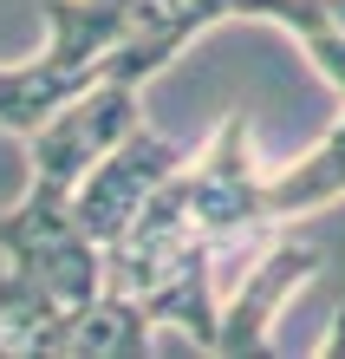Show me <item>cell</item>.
<instances>
[{
	"label": "cell",
	"mask_w": 345,
	"mask_h": 359,
	"mask_svg": "<svg viewBox=\"0 0 345 359\" xmlns=\"http://www.w3.org/2000/svg\"><path fill=\"white\" fill-rule=\"evenodd\" d=\"M46 53L27 66H0V131L33 137L52 111L104 86L131 39L169 27L150 0H46Z\"/></svg>",
	"instance_id": "cell-1"
},
{
	"label": "cell",
	"mask_w": 345,
	"mask_h": 359,
	"mask_svg": "<svg viewBox=\"0 0 345 359\" xmlns=\"http://www.w3.org/2000/svg\"><path fill=\"white\" fill-rule=\"evenodd\" d=\"M143 86L131 79H104L85 98H72L66 111H52L39 131L27 137V163H33V183H27V203L39 209H72L78 183L92 177L98 157H111L131 131H143Z\"/></svg>",
	"instance_id": "cell-2"
},
{
	"label": "cell",
	"mask_w": 345,
	"mask_h": 359,
	"mask_svg": "<svg viewBox=\"0 0 345 359\" xmlns=\"http://www.w3.org/2000/svg\"><path fill=\"white\" fill-rule=\"evenodd\" d=\"M183 170V151L169 137H157V131H131L118 144L111 157H98L92 163V177L78 183V196H72V209H78V222L92 229V236L111 248V242H124L131 236V222L150 209V196Z\"/></svg>",
	"instance_id": "cell-3"
},
{
	"label": "cell",
	"mask_w": 345,
	"mask_h": 359,
	"mask_svg": "<svg viewBox=\"0 0 345 359\" xmlns=\"http://www.w3.org/2000/svg\"><path fill=\"white\" fill-rule=\"evenodd\" d=\"M261 163H254L248 118H222L202 157H189V196H196V229L202 236H248L261 229Z\"/></svg>",
	"instance_id": "cell-4"
},
{
	"label": "cell",
	"mask_w": 345,
	"mask_h": 359,
	"mask_svg": "<svg viewBox=\"0 0 345 359\" xmlns=\"http://www.w3.org/2000/svg\"><path fill=\"white\" fill-rule=\"evenodd\" d=\"M313 274H319V248H307V242L267 248V255L248 268V281L234 287V301L222 313V346H215V353H254V346H267L280 307H287Z\"/></svg>",
	"instance_id": "cell-5"
},
{
	"label": "cell",
	"mask_w": 345,
	"mask_h": 359,
	"mask_svg": "<svg viewBox=\"0 0 345 359\" xmlns=\"http://www.w3.org/2000/svg\"><path fill=\"white\" fill-rule=\"evenodd\" d=\"M137 301L150 307V320L183 333L189 346L215 353L222 346V301H215V236H196L183 248L176 262H169L157 281H150Z\"/></svg>",
	"instance_id": "cell-6"
},
{
	"label": "cell",
	"mask_w": 345,
	"mask_h": 359,
	"mask_svg": "<svg viewBox=\"0 0 345 359\" xmlns=\"http://www.w3.org/2000/svg\"><path fill=\"white\" fill-rule=\"evenodd\" d=\"M345 196V111L307 157H293L287 170L261 177V222H287V216H313Z\"/></svg>",
	"instance_id": "cell-7"
},
{
	"label": "cell",
	"mask_w": 345,
	"mask_h": 359,
	"mask_svg": "<svg viewBox=\"0 0 345 359\" xmlns=\"http://www.w3.org/2000/svg\"><path fill=\"white\" fill-rule=\"evenodd\" d=\"M234 20H274L293 33L307 66L345 92V0H234Z\"/></svg>",
	"instance_id": "cell-8"
},
{
	"label": "cell",
	"mask_w": 345,
	"mask_h": 359,
	"mask_svg": "<svg viewBox=\"0 0 345 359\" xmlns=\"http://www.w3.org/2000/svg\"><path fill=\"white\" fill-rule=\"evenodd\" d=\"M150 333H157V320H150V307L137 301V294L104 287L98 301L66 327V346H59V353H92V359H111V353H150Z\"/></svg>",
	"instance_id": "cell-9"
},
{
	"label": "cell",
	"mask_w": 345,
	"mask_h": 359,
	"mask_svg": "<svg viewBox=\"0 0 345 359\" xmlns=\"http://www.w3.org/2000/svg\"><path fill=\"white\" fill-rule=\"evenodd\" d=\"M150 7H157L169 27H176V39L189 46L202 27H215V20H228V13H234V0H150Z\"/></svg>",
	"instance_id": "cell-10"
},
{
	"label": "cell",
	"mask_w": 345,
	"mask_h": 359,
	"mask_svg": "<svg viewBox=\"0 0 345 359\" xmlns=\"http://www.w3.org/2000/svg\"><path fill=\"white\" fill-rule=\"evenodd\" d=\"M345 346V307H339V327H332V340H326V353H339Z\"/></svg>",
	"instance_id": "cell-11"
}]
</instances>
